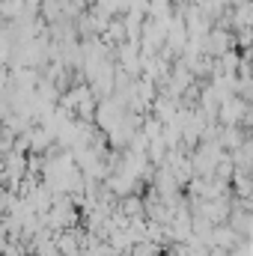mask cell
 Returning <instances> with one entry per match:
<instances>
[{
    "label": "cell",
    "mask_w": 253,
    "mask_h": 256,
    "mask_svg": "<svg viewBox=\"0 0 253 256\" xmlns=\"http://www.w3.org/2000/svg\"><path fill=\"white\" fill-rule=\"evenodd\" d=\"M126 212H128V214H134V212H140V202H137L134 196H128V200H126Z\"/></svg>",
    "instance_id": "2"
},
{
    "label": "cell",
    "mask_w": 253,
    "mask_h": 256,
    "mask_svg": "<svg viewBox=\"0 0 253 256\" xmlns=\"http://www.w3.org/2000/svg\"><path fill=\"white\" fill-rule=\"evenodd\" d=\"M57 250H60V256H78V242H74V236H63V238L57 242Z\"/></svg>",
    "instance_id": "1"
}]
</instances>
